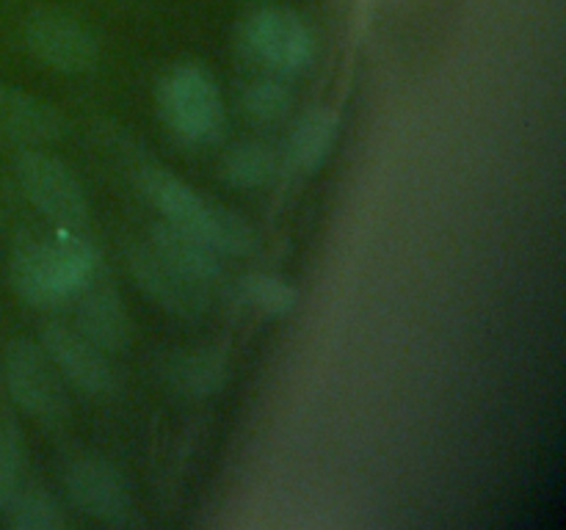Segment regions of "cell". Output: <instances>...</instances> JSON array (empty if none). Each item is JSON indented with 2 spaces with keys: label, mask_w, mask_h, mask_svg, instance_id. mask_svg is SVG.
<instances>
[{
  "label": "cell",
  "mask_w": 566,
  "mask_h": 530,
  "mask_svg": "<svg viewBox=\"0 0 566 530\" xmlns=\"http://www.w3.org/2000/svg\"><path fill=\"white\" fill-rule=\"evenodd\" d=\"M97 271V248L64 230L53 235H31L20 241L9 259V279L17 296L31 307H59L81 296Z\"/></svg>",
  "instance_id": "1"
},
{
  "label": "cell",
  "mask_w": 566,
  "mask_h": 530,
  "mask_svg": "<svg viewBox=\"0 0 566 530\" xmlns=\"http://www.w3.org/2000/svg\"><path fill=\"white\" fill-rule=\"evenodd\" d=\"M142 191L164 221L182 226L202 237L221 257H249L258 248L252 224L235 210L210 202L199 191L164 169H147L142 174Z\"/></svg>",
  "instance_id": "2"
},
{
  "label": "cell",
  "mask_w": 566,
  "mask_h": 530,
  "mask_svg": "<svg viewBox=\"0 0 566 530\" xmlns=\"http://www.w3.org/2000/svg\"><path fill=\"white\" fill-rule=\"evenodd\" d=\"M158 105L166 125L188 144H216L227 127L219 83L199 64L175 66L160 83Z\"/></svg>",
  "instance_id": "3"
},
{
  "label": "cell",
  "mask_w": 566,
  "mask_h": 530,
  "mask_svg": "<svg viewBox=\"0 0 566 530\" xmlns=\"http://www.w3.org/2000/svg\"><path fill=\"white\" fill-rule=\"evenodd\" d=\"M3 381L11 401L44 425H61L70 420V395L64 375L48 357L42 342L17 337L6 346Z\"/></svg>",
  "instance_id": "4"
},
{
  "label": "cell",
  "mask_w": 566,
  "mask_h": 530,
  "mask_svg": "<svg viewBox=\"0 0 566 530\" xmlns=\"http://www.w3.org/2000/svg\"><path fill=\"white\" fill-rule=\"evenodd\" d=\"M241 50L276 75H298L315 61V33L298 11L265 6L243 20Z\"/></svg>",
  "instance_id": "5"
},
{
  "label": "cell",
  "mask_w": 566,
  "mask_h": 530,
  "mask_svg": "<svg viewBox=\"0 0 566 530\" xmlns=\"http://www.w3.org/2000/svg\"><path fill=\"white\" fill-rule=\"evenodd\" d=\"M14 174L28 202L55 226L81 230L88 221V197L64 160L25 147L17 155Z\"/></svg>",
  "instance_id": "6"
},
{
  "label": "cell",
  "mask_w": 566,
  "mask_h": 530,
  "mask_svg": "<svg viewBox=\"0 0 566 530\" xmlns=\"http://www.w3.org/2000/svg\"><path fill=\"white\" fill-rule=\"evenodd\" d=\"M28 53L64 75H86L99 61V42L81 20L55 9H36L22 22Z\"/></svg>",
  "instance_id": "7"
},
{
  "label": "cell",
  "mask_w": 566,
  "mask_h": 530,
  "mask_svg": "<svg viewBox=\"0 0 566 530\" xmlns=\"http://www.w3.org/2000/svg\"><path fill=\"white\" fill-rule=\"evenodd\" d=\"M64 491L77 511L105 524H127L136 511L125 475L108 458L92 453H77L66 462Z\"/></svg>",
  "instance_id": "8"
},
{
  "label": "cell",
  "mask_w": 566,
  "mask_h": 530,
  "mask_svg": "<svg viewBox=\"0 0 566 530\" xmlns=\"http://www.w3.org/2000/svg\"><path fill=\"white\" fill-rule=\"evenodd\" d=\"M127 265L136 285L166 312L177 318H202L210 307V290L149 248V243H133L127 248Z\"/></svg>",
  "instance_id": "9"
},
{
  "label": "cell",
  "mask_w": 566,
  "mask_h": 530,
  "mask_svg": "<svg viewBox=\"0 0 566 530\" xmlns=\"http://www.w3.org/2000/svg\"><path fill=\"white\" fill-rule=\"evenodd\" d=\"M42 348L64 381L75 384L86 395H108L114 390V368L108 353L99 351L75 326L48 324L42 331Z\"/></svg>",
  "instance_id": "10"
},
{
  "label": "cell",
  "mask_w": 566,
  "mask_h": 530,
  "mask_svg": "<svg viewBox=\"0 0 566 530\" xmlns=\"http://www.w3.org/2000/svg\"><path fill=\"white\" fill-rule=\"evenodd\" d=\"M75 324V329L105 353L130 351L136 340V324L127 312V304L111 285L92 287V290L86 287L81 293Z\"/></svg>",
  "instance_id": "11"
},
{
  "label": "cell",
  "mask_w": 566,
  "mask_h": 530,
  "mask_svg": "<svg viewBox=\"0 0 566 530\" xmlns=\"http://www.w3.org/2000/svg\"><path fill=\"white\" fill-rule=\"evenodd\" d=\"M66 119L59 108L22 88L0 83V136L25 147H42L64 138Z\"/></svg>",
  "instance_id": "12"
},
{
  "label": "cell",
  "mask_w": 566,
  "mask_h": 530,
  "mask_svg": "<svg viewBox=\"0 0 566 530\" xmlns=\"http://www.w3.org/2000/svg\"><path fill=\"white\" fill-rule=\"evenodd\" d=\"M149 248H153L158 257H164L166 263L175 265L177 271H182L191 279L202 282V285H213L224 274V265H221V254L216 252L210 243H205L202 237L193 235V232L182 230V226L171 224V221H158V224L149 230Z\"/></svg>",
  "instance_id": "13"
},
{
  "label": "cell",
  "mask_w": 566,
  "mask_h": 530,
  "mask_svg": "<svg viewBox=\"0 0 566 530\" xmlns=\"http://www.w3.org/2000/svg\"><path fill=\"white\" fill-rule=\"evenodd\" d=\"M164 375L180 395L202 401L224 384L227 359L219 348H188L169 357Z\"/></svg>",
  "instance_id": "14"
},
{
  "label": "cell",
  "mask_w": 566,
  "mask_h": 530,
  "mask_svg": "<svg viewBox=\"0 0 566 530\" xmlns=\"http://www.w3.org/2000/svg\"><path fill=\"white\" fill-rule=\"evenodd\" d=\"M340 116L332 108H310L296 119L287 141V158L298 171H318L335 147Z\"/></svg>",
  "instance_id": "15"
},
{
  "label": "cell",
  "mask_w": 566,
  "mask_h": 530,
  "mask_svg": "<svg viewBox=\"0 0 566 530\" xmlns=\"http://www.w3.org/2000/svg\"><path fill=\"white\" fill-rule=\"evenodd\" d=\"M0 511L6 513V522L17 530H59L66 524L64 506L44 486L22 484Z\"/></svg>",
  "instance_id": "16"
},
{
  "label": "cell",
  "mask_w": 566,
  "mask_h": 530,
  "mask_svg": "<svg viewBox=\"0 0 566 530\" xmlns=\"http://www.w3.org/2000/svg\"><path fill=\"white\" fill-rule=\"evenodd\" d=\"M276 171V152L265 141H241L227 149L221 160V177L232 188H252L265 186Z\"/></svg>",
  "instance_id": "17"
},
{
  "label": "cell",
  "mask_w": 566,
  "mask_h": 530,
  "mask_svg": "<svg viewBox=\"0 0 566 530\" xmlns=\"http://www.w3.org/2000/svg\"><path fill=\"white\" fill-rule=\"evenodd\" d=\"M238 293L243 304L252 309H260L265 315H287L298 304V290L293 282H287L280 274H265V271H252V274L238 279Z\"/></svg>",
  "instance_id": "18"
},
{
  "label": "cell",
  "mask_w": 566,
  "mask_h": 530,
  "mask_svg": "<svg viewBox=\"0 0 566 530\" xmlns=\"http://www.w3.org/2000/svg\"><path fill=\"white\" fill-rule=\"evenodd\" d=\"M243 110L258 125H280L293 108V94L276 77H260L243 88Z\"/></svg>",
  "instance_id": "19"
},
{
  "label": "cell",
  "mask_w": 566,
  "mask_h": 530,
  "mask_svg": "<svg viewBox=\"0 0 566 530\" xmlns=\"http://www.w3.org/2000/svg\"><path fill=\"white\" fill-rule=\"evenodd\" d=\"M25 484V445L11 420L0 417V508Z\"/></svg>",
  "instance_id": "20"
},
{
  "label": "cell",
  "mask_w": 566,
  "mask_h": 530,
  "mask_svg": "<svg viewBox=\"0 0 566 530\" xmlns=\"http://www.w3.org/2000/svg\"><path fill=\"white\" fill-rule=\"evenodd\" d=\"M0 219H3V208H0Z\"/></svg>",
  "instance_id": "21"
}]
</instances>
